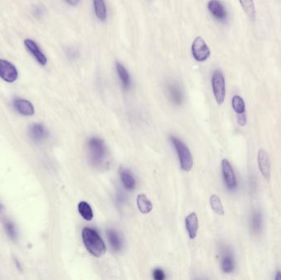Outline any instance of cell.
Instances as JSON below:
<instances>
[{
    "label": "cell",
    "mask_w": 281,
    "mask_h": 280,
    "mask_svg": "<svg viewBox=\"0 0 281 280\" xmlns=\"http://www.w3.org/2000/svg\"><path fill=\"white\" fill-rule=\"evenodd\" d=\"M153 278L155 280H164L166 278V274L165 272L161 269H155L153 272Z\"/></svg>",
    "instance_id": "cell-26"
},
{
    "label": "cell",
    "mask_w": 281,
    "mask_h": 280,
    "mask_svg": "<svg viewBox=\"0 0 281 280\" xmlns=\"http://www.w3.org/2000/svg\"><path fill=\"white\" fill-rule=\"evenodd\" d=\"M251 225L252 229L255 232H259L262 229L263 225V216L260 212H254L252 214V220H251Z\"/></svg>",
    "instance_id": "cell-25"
},
{
    "label": "cell",
    "mask_w": 281,
    "mask_h": 280,
    "mask_svg": "<svg viewBox=\"0 0 281 280\" xmlns=\"http://www.w3.org/2000/svg\"><path fill=\"white\" fill-rule=\"evenodd\" d=\"M221 168L225 185L229 190H235L237 188V178L229 161L226 159H223L221 162Z\"/></svg>",
    "instance_id": "cell-7"
},
{
    "label": "cell",
    "mask_w": 281,
    "mask_h": 280,
    "mask_svg": "<svg viewBox=\"0 0 281 280\" xmlns=\"http://www.w3.org/2000/svg\"><path fill=\"white\" fill-rule=\"evenodd\" d=\"M169 95H170L171 101L175 104V105H181L183 101V92L181 90L180 88L176 84H170L168 86Z\"/></svg>",
    "instance_id": "cell-14"
},
{
    "label": "cell",
    "mask_w": 281,
    "mask_h": 280,
    "mask_svg": "<svg viewBox=\"0 0 281 280\" xmlns=\"http://www.w3.org/2000/svg\"><path fill=\"white\" fill-rule=\"evenodd\" d=\"M0 78L5 82L13 83L18 78V72L13 63L0 59Z\"/></svg>",
    "instance_id": "cell-6"
},
{
    "label": "cell",
    "mask_w": 281,
    "mask_h": 280,
    "mask_svg": "<svg viewBox=\"0 0 281 280\" xmlns=\"http://www.w3.org/2000/svg\"><path fill=\"white\" fill-rule=\"evenodd\" d=\"M107 239L109 240V245L114 251H120L122 249V241L120 236L118 235L116 231L113 229H109L107 231Z\"/></svg>",
    "instance_id": "cell-18"
},
{
    "label": "cell",
    "mask_w": 281,
    "mask_h": 280,
    "mask_svg": "<svg viewBox=\"0 0 281 280\" xmlns=\"http://www.w3.org/2000/svg\"><path fill=\"white\" fill-rule=\"evenodd\" d=\"M66 2L68 4V5H71V6H77L79 3V0H65Z\"/></svg>",
    "instance_id": "cell-29"
},
{
    "label": "cell",
    "mask_w": 281,
    "mask_h": 280,
    "mask_svg": "<svg viewBox=\"0 0 281 280\" xmlns=\"http://www.w3.org/2000/svg\"><path fill=\"white\" fill-rule=\"evenodd\" d=\"M242 8L250 18L254 20L256 17V9L253 0H239Z\"/></svg>",
    "instance_id": "cell-21"
},
{
    "label": "cell",
    "mask_w": 281,
    "mask_h": 280,
    "mask_svg": "<svg viewBox=\"0 0 281 280\" xmlns=\"http://www.w3.org/2000/svg\"><path fill=\"white\" fill-rule=\"evenodd\" d=\"M136 205L143 214H148L152 211V204L145 194H139L136 197Z\"/></svg>",
    "instance_id": "cell-16"
},
{
    "label": "cell",
    "mask_w": 281,
    "mask_h": 280,
    "mask_svg": "<svg viewBox=\"0 0 281 280\" xmlns=\"http://www.w3.org/2000/svg\"><path fill=\"white\" fill-rule=\"evenodd\" d=\"M13 105L16 110L24 116H32L35 113L33 105L28 100L16 99L13 101Z\"/></svg>",
    "instance_id": "cell-11"
},
{
    "label": "cell",
    "mask_w": 281,
    "mask_h": 280,
    "mask_svg": "<svg viewBox=\"0 0 281 280\" xmlns=\"http://www.w3.org/2000/svg\"><path fill=\"white\" fill-rule=\"evenodd\" d=\"M78 212L82 217L86 221H90L93 219V212L91 207L86 201H81L78 204Z\"/></svg>",
    "instance_id": "cell-20"
},
{
    "label": "cell",
    "mask_w": 281,
    "mask_h": 280,
    "mask_svg": "<svg viewBox=\"0 0 281 280\" xmlns=\"http://www.w3.org/2000/svg\"><path fill=\"white\" fill-rule=\"evenodd\" d=\"M116 70H117L118 75H119L120 81L122 82L123 86L126 90H128L131 85L130 76H129L128 72L124 67V65L119 62L116 63Z\"/></svg>",
    "instance_id": "cell-17"
},
{
    "label": "cell",
    "mask_w": 281,
    "mask_h": 280,
    "mask_svg": "<svg viewBox=\"0 0 281 280\" xmlns=\"http://www.w3.org/2000/svg\"><path fill=\"white\" fill-rule=\"evenodd\" d=\"M24 44H25L26 48L28 49V51L33 55L38 63H40L41 66H45L47 64V58L43 54L42 51H40V49L39 48V46L37 45L36 42L31 39H26L24 40Z\"/></svg>",
    "instance_id": "cell-9"
},
{
    "label": "cell",
    "mask_w": 281,
    "mask_h": 280,
    "mask_svg": "<svg viewBox=\"0 0 281 280\" xmlns=\"http://www.w3.org/2000/svg\"><path fill=\"white\" fill-rule=\"evenodd\" d=\"M185 226L189 234V238L191 239H195L197 237V231H198V218L195 212L190 214L185 219Z\"/></svg>",
    "instance_id": "cell-12"
},
{
    "label": "cell",
    "mask_w": 281,
    "mask_h": 280,
    "mask_svg": "<svg viewBox=\"0 0 281 280\" xmlns=\"http://www.w3.org/2000/svg\"><path fill=\"white\" fill-rule=\"evenodd\" d=\"M210 204L215 213L217 214L219 216H224L225 215V211H224L222 202H221V200L217 195L213 194L210 196Z\"/></svg>",
    "instance_id": "cell-22"
},
{
    "label": "cell",
    "mask_w": 281,
    "mask_h": 280,
    "mask_svg": "<svg viewBox=\"0 0 281 280\" xmlns=\"http://www.w3.org/2000/svg\"><path fill=\"white\" fill-rule=\"evenodd\" d=\"M125 199H126V197H125V196H124V193H119V194L117 195L118 202L123 203L124 201H125Z\"/></svg>",
    "instance_id": "cell-28"
},
{
    "label": "cell",
    "mask_w": 281,
    "mask_h": 280,
    "mask_svg": "<svg viewBox=\"0 0 281 280\" xmlns=\"http://www.w3.org/2000/svg\"><path fill=\"white\" fill-rule=\"evenodd\" d=\"M89 157L94 167H101L106 156V147L103 141L99 138H91L88 142Z\"/></svg>",
    "instance_id": "cell-2"
},
{
    "label": "cell",
    "mask_w": 281,
    "mask_h": 280,
    "mask_svg": "<svg viewBox=\"0 0 281 280\" xmlns=\"http://www.w3.org/2000/svg\"><path fill=\"white\" fill-rule=\"evenodd\" d=\"M94 4L95 13L97 18L101 21H105L107 17V10L104 0H93Z\"/></svg>",
    "instance_id": "cell-19"
},
{
    "label": "cell",
    "mask_w": 281,
    "mask_h": 280,
    "mask_svg": "<svg viewBox=\"0 0 281 280\" xmlns=\"http://www.w3.org/2000/svg\"><path fill=\"white\" fill-rule=\"evenodd\" d=\"M221 268L225 273H231L235 270V262L233 258L229 253H226L224 255L221 262Z\"/></svg>",
    "instance_id": "cell-23"
},
{
    "label": "cell",
    "mask_w": 281,
    "mask_h": 280,
    "mask_svg": "<svg viewBox=\"0 0 281 280\" xmlns=\"http://www.w3.org/2000/svg\"><path fill=\"white\" fill-rule=\"evenodd\" d=\"M238 124L241 127H244L247 124V116L246 113H242V114H238L237 116Z\"/></svg>",
    "instance_id": "cell-27"
},
{
    "label": "cell",
    "mask_w": 281,
    "mask_h": 280,
    "mask_svg": "<svg viewBox=\"0 0 281 280\" xmlns=\"http://www.w3.org/2000/svg\"><path fill=\"white\" fill-rule=\"evenodd\" d=\"M212 89L215 99L218 105H222L225 102L226 88H225V77L221 72L216 70L212 75Z\"/></svg>",
    "instance_id": "cell-4"
},
{
    "label": "cell",
    "mask_w": 281,
    "mask_h": 280,
    "mask_svg": "<svg viewBox=\"0 0 281 280\" xmlns=\"http://www.w3.org/2000/svg\"><path fill=\"white\" fill-rule=\"evenodd\" d=\"M29 135L35 142H41L48 136L46 128L41 124H33L29 129Z\"/></svg>",
    "instance_id": "cell-13"
},
{
    "label": "cell",
    "mask_w": 281,
    "mask_h": 280,
    "mask_svg": "<svg viewBox=\"0 0 281 280\" xmlns=\"http://www.w3.org/2000/svg\"><path fill=\"white\" fill-rule=\"evenodd\" d=\"M192 53L196 61L202 63L209 59L210 51L205 40L202 37L196 38L192 45Z\"/></svg>",
    "instance_id": "cell-5"
},
{
    "label": "cell",
    "mask_w": 281,
    "mask_h": 280,
    "mask_svg": "<svg viewBox=\"0 0 281 280\" xmlns=\"http://www.w3.org/2000/svg\"><path fill=\"white\" fill-rule=\"evenodd\" d=\"M170 141L176 150L178 159L180 162L181 169L183 171H190L193 166V159L189 147L182 141L174 136H170Z\"/></svg>",
    "instance_id": "cell-3"
},
{
    "label": "cell",
    "mask_w": 281,
    "mask_h": 280,
    "mask_svg": "<svg viewBox=\"0 0 281 280\" xmlns=\"http://www.w3.org/2000/svg\"><path fill=\"white\" fill-rule=\"evenodd\" d=\"M232 106L237 114H242L246 112L245 102L244 99L239 96H235L232 99Z\"/></svg>",
    "instance_id": "cell-24"
},
{
    "label": "cell",
    "mask_w": 281,
    "mask_h": 280,
    "mask_svg": "<svg viewBox=\"0 0 281 280\" xmlns=\"http://www.w3.org/2000/svg\"><path fill=\"white\" fill-rule=\"evenodd\" d=\"M120 178L122 181L123 185L127 190L132 191L135 189V185H136L135 178H133V176L129 170H124V169L120 170Z\"/></svg>",
    "instance_id": "cell-15"
},
{
    "label": "cell",
    "mask_w": 281,
    "mask_h": 280,
    "mask_svg": "<svg viewBox=\"0 0 281 280\" xmlns=\"http://www.w3.org/2000/svg\"><path fill=\"white\" fill-rule=\"evenodd\" d=\"M275 279L281 280V272L277 271L276 276H275Z\"/></svg>",
    "instance_id": "cell-30"
},
{
    "label": "cell",
    "mask_w": 281,
    "mask_h": 280,
    "mask_svg": "<svg viewBox=\"0 0 281 280\" xmlns=\"http://www.w3.org/2000/svg\"><path fill=\"white\" fill-rule=\"evenodd\" d=\"M82 240L86 250L96 258H101L106 251L104 241L96 230L85 228L82 230Z\"/></svg>",
    "instance_id": "cell-1"
},
{
    "label": "cell",
    "mask_w": 281,
    "mask_h": 280,
    "mask_svg": "<svg viewBox=\"0 0 281 280\" xmlns=\"http://www.w3.org/2000/svg\"><path fill=\"white\" fill-rule=\"evenodd\" d=\"M257 162L259 170L261 174H263V177L267 180L270 178L271 175V163H270V157L267 151L261 149L258 151Z\"/></svg>",
    "instance_id": "cell-8"
},
{
    "label": "cell",
    "mask_w": 281,
    "mask_h": 280,
    "mask_svg": "<svg viewBox=\"0 0 281 280\" xmlns=\"http://www.w3.org/2000/svg\"><path fill=\"white\" fill-rule=\"evenodd\" d=\"M207 8L212 16L219 21H224L226 20L228 16L226 10L219 0H210V2L208 3Z\"/></svg>",
    "instance_id": "cell-10"
}]
</instances>
